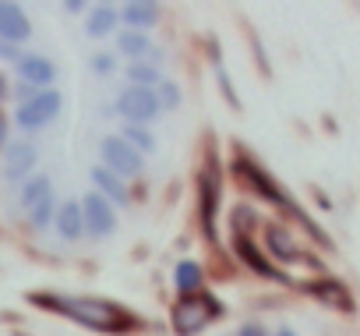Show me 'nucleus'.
Instances as JSON below:
<instances>
[{"label":"nucleus","instance_id":"obj_1","mask_svg":"<svg viewBox=\"0 0 360 336\" xmlns=\"http://www.w3.org/2000/svg\"><path fill=\"white\" fill-rule=\"evenodd\" d=\"M36 304L50 308V311H60L64 318L85 325V329H96V332H127V329H138L141 318L134 311H127L124 304L117 301H106V297H78V294H32Z\"/></svg>","mask_w":360,"mask_h":336},{"label":"nucleus","instance_id":"obj_2","mask_svg":"<svg viewBox=\"0 0 360 336\" xmlns=\"http://www.w3.org/2000/svg\"><path fill=\"white\" fill-rule=\"evenodd\" d=\"M223 315V304L212 297V294H184L176 304H173V311H169V322H173V332L176 336H195V332H202L205 325H212L216 318Z\"/></svg>","mask_w":360,"mask_h":336},{"label":"nucleus","instance_id":"obj_3","mask_svg":"<svg viewBox=\"0 0 360 336\" xmlns=\"http://www.w3.org/2000/svg\"><path fill=\"white\" fill-rule=\"evenodd\" d=\"M60 106H64L60 92H57V89H43V92H36L29 103H22V106L15 110V127H18L22 135H36V131L50 127V124L60 117Z\"/></svg>","mask_w":360,"mask_h":336},{"label":"nucleus","instance_id":"obj_4","mask_svg":"<svg viewBox=\"0 0 360 336\" xmlns=\"http://www.w3.org/2000/svg\"><path fill=\"white\" fill-rule=\"evenodd\" d=\"M99 166H106L110 174L127 181V178H138L145 170V156L138 149H131L120 135H103L99 138Z\"/></svg>","mask_w":360,"mask_h":336},{"label":"nucleus","instance_id":"obj_5","mask_svg":"<svg viewBox=\"0 0 360 336\" xmlns=\"http://www.w3.org/2000/svg\"><path fill=\"white\" fill-rule=\"evenodd\" d=\"M36 163H39V152L29 138H11L0 152V178L11 181V185H22L36 174Z\"/></svg>","mask_w":360,"mask_h":336},{"label":"nucleus","instance_id":"obj_6","mask_svg":"<svg viewBox=\"0 0 360 336\" xmlns=\"http://www.w3.org/2000/svg\"><path fill=\"white\" fill-rule=\"evenodd\" d=\"M113 110L124 117V124H141V127H148V124L162 113L155 92H152V89H138V85H127V89L117 96Z\"/></svg>","mask_w":360,"mask_h":336},{"label":"nucleus","instance_id":"obj_7","mask_svg":"<svg viewBox=\"0 0 360 336\" xmlns=\"http://www.w3.org/2000/svg\"><path fill=\"white\" fill-rule=\"evenodd\" d=\"M78 206H82V223H85V234L89 237L103 241V237H110L117 230V209L99 192H85L78 199Z\"/></svg>","mask_w":360,"mask_h":336},{"label":"nucleus","instance_id":"obj_8","mask_svg":"<svg viewBox=\"0 0 360 336\" xmlns=\"http://www.w3.org/2000/svg\"><path fill=\"white\" fill-rule=\"evenodd\" d=\"M18 82H29L32 89H50L57 82V64L46 57V54H22L18 57Z\"/></svg>","mask_w":360,"mask_h":336},{"label":"nucleus","instance_id":"obj_9","mask_svg":"<svg viewBox=\"0 0 360 336\" xmlns=\"http://www.w3.org/2000/svg\"><path fill=\"white\" fill-rule=\"evenodd\" d=\"M29 36H32V22H29V15H25L18 4H8V0H0V43L22 46Z\"/></svg>","mask_w":360,"mask_h":336},{"label":"nucleus","instance_id":"obj_10","mask_svg":"<svg viewBox=\"0 0 360 336\" xmlns=\"http://www.w3.org/2000/svg\"><path fill=\"white\" fill-rule=\"evenodd\" d=\"M89 178H92V192H99V195H103V199H106L113 209L131 202V192H127V185H124L117 174H110L106 166H99V163H96L92 170H89Z\"/></svg>","mask_w":360,"mask_h":336},{"label":"nucleus","instance_id":"obj_11","mask_svg":"<svg viewBox=\"0 0 360 336\" xmlns=\"http://www.w3.org/2000/svg\"><path fill=\"white\" fill-rule=\"evenodd\" d=\"M120 11V25L124 29H134V32H148L155 22H159V4H152V0H131V4L117 8Z\"/></svg>","mask_w":360,"mask_h":336},{"label":"nucleus","instance_id":"obj_12","mask_svg":"<svg viewBox=\"0 0 360 336\" xmlns=\"http://www.w3.org/2000/svg\"><path fill=\"white\" fill-rule=\"evenodd\" d=\"M53 227L64 241H82L85 237V223H82V206L78 199H68L57 206V216H53Z\"/></svg>","mask_w":360,"mask_h":336},{"label":"nucleus","instance_id":"obj_13","mask_svg":"<svg viewBox=\"0 0 360 336\" xmlns=\"http://www.w3.org/2000/svg\"><path fill=\"white\" fill-rule=\"evenodd\" d=\"M117 25H120V11H117L113 4H96V8L89 11L85 36H89V39H106V36L117 32Z\"/></svg>","mask_w":360,"mask_h":336},{"label":"nucleus","instance_id":"obj_14","mask_svg":"<svg viewBox=\"0 0 360 336\" xmlns=\"http://www.w3.org/2000/svg\"><path fill=\"white\" fill-rule=\"evenodd\" d=\"M148 50H152L148 32H134V29H120V32H117V54H124L131 64H134V61H145Z\"/></svg>","mask_w":360,"mask_h":336},{"label":"nucleus","instance_id":"obj_15","mask_svg":"<svg viewBox=\"0 0 360 336\" xmlns=\"http://www.w3.org/2000/svg\"><path fill=\"white\" fill-rule=\"evenodd\" d=\"M18 199H22V206H25V209H32V206H39V202L53 199V181H50V174H32L29 181H22Z\"/></svg>","mask_w":360,"mask_h":336},{"label":"nucleus","instance_id":"obj_16","mask_svg":"<svg viewBox=\"0 0 360 336\" xmlns=\"http://www.w3.org/2000/svg\"><path fill=\"white\" fill-rule=\"evenodd\" d=\"M173 287H176L180 297H184V294H198V290H202V266L191 262V259L176 262V269H173Z\"/></svg>","mask_w":360,"mask_h":336},{"label":"nucleus","instance_id":"obj_17","mask_svg":"<svg viewBox=\"0 0 360 336\" xmlns=\"http://www.w3.org/2000/svg\"><path fill=\"white\" fill-rule=\"evenodd\" d=\"M265 244H269V251H272L276 259H283V262H293V259L300 255L297 244H293V237H290L283 227H276V223L265 230Z\"/></svg>","mask_w":360,"mask_h":336},{"label":"nucleus","instance_id":"obj_18","mask_svg":"<svg viewBox=\"0 0 360 336\" xmlns=\"http://www.w3.org/2000/svg\"><path fill=\"white\" fill-rule=\"evenodd\" d=\"M120 138H124L131 149H138L141 156H148V152H155V149H159V142H155L152 127H141V124H124Z\"/></svg>","mask_w":360,"mask_h":336},{"label":"nucleus","instance_id":"obj_19","mask_svg":"<svg viewBox=\"0 0 360 336\" xmlns=\"http://www.w3.org/2000/svg\"><path fill=\"white\" fill-rule=\"evenodd\" d=\"M162 82L159 68H152L148 61H134L127 64V85H138V89H155Z\"/></svg>","mask_w":360,"mask_h":336},{"label":"nucleus","instance_id":"obj_20","mask_svg":"<svg viewBox=\"0 0 360 336\" xmlns=\"http://www.w3.org/2000/svg\"><path fill=\"white\" fill-rule=\"evenodd\" d=\"M237 251H240V259H244L251 269H258L262 276H272V280H279V276H276V269H272V266L262 259V251H258V248H255V244H251L244 234H237Z\"/></svg>","mask_w":360,"mask_h":336},{"label":"nucleus","instance_id":"obj_21","mask_svg":"<svg viewBox=\"0 0 360 336\" xmlns=\"http://www.w3.org/2000/svg\"><path fill=\"white\" fill-rule=\"evenodd\" d=\"M29 213V230H50L53 227V216H57V202L53 199H46V202H39V206H32V209H25Z\"/></svg>","mask_w":360,"mask_h":336},{"label":"nucleus","instance_id":"obj_22","mask_svg":"<svg viewBox=\"0 0 360 336\" xmlns=\"http://www.w3.org/2000/svg\"><path fill=\"white\" fill-rule=\"evenodd\" d=\"M311 290H314V294H318L321 301H328V304H335V308H342V311H349V308H353V301H349V294H346V290H342V287H339L335 280H325V283H314Z\"/></svg>","mask_w":360,"mask_h":336},{"label":"nucleus","instance_id":"obj_23","mask_svg":"<svg viewBox=\"0 0 360 336\" xmlns=\"http://www.w3.org/2000/svg\"><path fill=\"white\" fill-rule=\"evenodd\" d=\"M152 92H155V99H159V110H176L180 103H184V89H180L173 78H162Z\"/></svg>","mask_w":360,"mask_h":336},{"label":"nucleus","instance_id":"obj_24","mask_svg":"<svg viewBox=\"0 0 360 336\" xmlns=\"http://www.w3.org/2000/svg\"><path fill=\"white\" fill-rule=\"evenodd\" d=\"M89 68H92L99 78L113 75V71H117V57H113V50H99V54H92V57H89Z\"/></svg>","mask_w":360,"mask_h":336},{"label":"nucleus","instance_id":"obj_25","mask_svg":"<svg viewBox=\"0 0 360 336\" xmlns=\"http://www.w3.org/2000/svg\"><path fill=\"white\" fill-rule=\"evenodd\" d=\"M36 92H39V89H32L29 82H15V85H11V96H15V103H18V106H22V103H29Z\"/></svg>","mask_w":360,"mask_h":336},{"label":"nucleus","instance_id":"obj_26","mask_svg":"<svg viewBox=\"0 0 360 336\" xmlns=\"http://www.w3.org/2000/svg\"><path fill=\"white\" fill-rule=\"evenodd\" d=\"M22 57V46H11V43H0V61H8V64H18Z\"/></svg>","mask_w":360,"mask_h":336},{"label":"nucleus","instance_id":"obj_27","mask_svg":"<svg viewBox=\"0 0 360 336\" xmlns=\"http://www.w3.org/2000/svg\"><path fill=\"white\" fill-rule=\"evenodd\" d=\"M11 142V120H8V113L0 110V152H4V145Z\"/></svg>","mask_w":360,"mask_h":336},{"label":"nucleus","instance_id":"obj_28","mask_svg":"<svg viewBox=\"0 0 360 336\" xmlns=\"http://www.w3.org/2000/svg\"><path fill=\"white\" fill-rule=\"evenodd\" d=\"M237 336H269V332H265V325H262V322H248V325H240V332H237Z\"/></svg>","mask_w":360,"mask_h":336},{"label":"nucleus","instance_id":"obj_29","mask_svg":"<svg viewBox=\"0 0 360 336\" xmlns=\"http://www.w3.org/2000/svg\"><path fill=\"white\" fill-rule=\"evenodd\" d=\"M4 99H11V82H8L4 71H0V103H4Z\"/></svg>","mask_w":360,"mask_h":336},{"label":"nucleus","instance_id":"obj_30","mask_svg":"<svg viewBox=\"0 0 360 336\" xmlns=\"http://www.w3.org/2000/svg\"><path fill=\"white\" fill-rule=\"evenodd\" d=\"M82 8H85V4H78V0H71V4H64V11H71V15H78Z\"/></svg>","mask_w":360,"mask_h":336},{"label":"nucleus","instance_id":"obj_31","mask_svg":"<svg viewBox=\"0 0 360 336\" xmlns=\"http://www.w3.org/2000/svg\"><path fill=\"white\" fill-rule=\"evenodd\" d=\"M276 336H297V332H293V329H279Z\"/></svg>","mask_w":360,"mask_h":336}]
</instances>
